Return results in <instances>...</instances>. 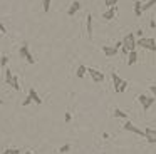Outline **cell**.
Listing matches in <instances>:
<instances>
[{
  "label": "cell",
  "instance_id": "obj_1",
  "mask_svg": "<svg viewBox=\"0 0 156 154\" xmlns=\"http://www.w3.org/2000/svg\"><path fill=\"white\" fill-rule=\"evenodd\" d=\"M121 44H122L121 50H122V54H124V55H128V52H131V50H136V39H134V33H126L124 39L121 40Z\"/></svg>",
  "mask_w": 156,
  "mask_h": 154
},
{
  "label": "cell",
  "instance_id": "obj_2",
  "mask_svg": "<svg viewBox=\"0 0 156 154\" xmlns=\"http://www.w3.org/2000/svg\"><path fill=\"white\" fill-rule=\"evenodd\" d=\"M136 45L143 47V49H146V50L154 52V50H156V40L154 39H149V37H141V39L136 42Z\"/></svg>",
  "mask_w": 156,
  "mask_h": 154
},
{
  "label": "cell",
  "instance_id": "obj_3",
  "mask_svg": "<svg viewBox=\"0 0 156 154\" xmlns=\"http://www.w3.org/2000/svg\"><path fill=\"white\" fill-rule=\"evenodd\" d=\"M138 100H139V104L143 106V110H144V112L156 102V99H154L153 96H144V94H139V96H138Z\"/></svg>",
  "mask_w": 156,
  "mask_h": 154
},
{
  "label": "cell",
  "instance_id": "obj_4",
  "mask_svg": "<svg viewBox=\"0 0 156 154\" xmlns=\"http://www.w3.org/2000/svg\"><path fill=\"white\" fill-rule=\"evenodd\" d=\"M19 55H20L22 59H25L29 64H35L34 55H32V54L29 52V45H27V44H24V45L20 47V50H19Z\"/></svg>",
  "mask_w": 156,
  "mask_h": 154
},
{
  "label": "cell",
  "instance_id": "obj_5",
  "mask_svg": "<svg viewBox=\"0 0 156 154\" xmlns=\"http://www.w3.org/2000/svg\"><path fill=\"white\" fill-rule=\"evenodd\" d=\"M124 131H128V132H133V134H138V136H141V137H144V131L143 129H139V127H136L133 122H129V121H126L124 122Z\"/></svg>",
  "mask_w": 156,
  "mask_h": 154
},
{
  "label": "cell",
  "instance_id": "obj_6",
  "mask_svg": "<svg viewBox=\"0 0 156 154\" xmlns=\"http://www.w3.org/2000/svg\"><path fill=\"white\" fill-rule=\"evenodd\" d=\"M86 74H89L91 79L94 80V82H98V84L104 80V74L99 72V70H96V69H92V67H87V72H86Z\"/></svg>",
  "mask_w": 156,
  "mask_h": 154
},
{
  "label": "cell",
  "instance_id": "obj_7",
  "mask_svg": "<svg viewBox=\"0 0 156 154\" xmlns=\"http://www.w3.org/2000/svg\"><path fill=\"white\" fill-rule=\"evenodd\" d=\"M144 137H146L148 142L156 144V129H153V127H146L144 129Z\"/></svg>",
  "mask_w": 156,
  "mask_h": 154
},
{
  "label": "cell",
  "instance_id": "obj_8",
  "mask_svg": "<svg viewBox=\"0 0 156 154\" xmlns=\"http://www.w3.org/2000/svg\"><path fill=\"white\" fill-rule=\"evenodd\" d=\"M116 7H109L108 10H106V12H102V19L104 20H112L114 19V15H116Z\"/></svg>",
  "mask_w": 156,
  "mask_h": 154
},
{
  "label": "cell",
  "instance_id": "obj_9",
  "mask_svg": "<svg viewBox=\"0 0 156 154\" xmlns=\"http://www.w3.org/2000/svg\"><path fill=\"white\" fill-rule=\"evenodd\" d=\"M101 49H102V52H104L106 57H114L119 50V49H116V47H109V45H104V47H101Z\"/></svg>",
  "mask_w": 156,
  "mask_h": 154
},
{
  "label": "cell",
  "instance_id": "obj_10",
  "mask_svg": "<svg viewBox=\"0 0 156 154\" xmlns=\"http://www.w3.org/2000/svg\"><path fill=\"white\" fill-rule=\"evenodd\" d=\"M79 9H81V2H79V0H74V2L71 3V7H69V10H67V15H69V17H72Z\"/></svg>",
  "mask_w": 156,
  "mask_h": 154
},
{
  "label": "cell",
  "instance_id": "obj_11",
  "mask_svg": "<svg viewBox=\"0 0 156 154\" xmlns=\"http://www.w3.org/2000/svg\"><path fill=\"white\" fill-rule=\"evenodd\" d=\"M29 97L32 99V102H35V104H42V99H41V96L37 94V90H35V89H30V90H29Z\"/></svg>",
  "mask_w": 156,
  "mask_h": 154
},
{
  "label": "cell",
  "instance_id": "obj_12",
  "mask_svg": "<svg viewBox=\"0 0 156 154\" xmlns=\"http://www.w3.org/2000/svg\"><path fill=\"white\" fill-rule=\"evenodd\" d=\"M136 60H138V52H136V50L128 52V65H134Z\"/></svg>",
  "mask_w": 156,
  "mask_h": 154
},
{
  "label": "cell",
  "instance_id": "obj_13",
  "mask_svg": "<svg viewBox=\"0 0 156 154\" xmlns=\"http://www.w3.org/2000/svg\"><path fill=\"white\" fill-rule=\"evenodd\" d=\"M86 20H87V39H92V15L91 13H87Z\"/></svg>",
  "mask_w": 156,
  "mask_h": 154
},
{
  "label": "cell",
  "instance_id": "obj_14",
  "mask_svg": "<svg viewBox=\"0 0 156 154\" xmlns=\"http://www.w3.org/2000/svg\"><path fill=\"white\" fill-rule=\"evenodd\" d=\"M111 77H112V84H114V90H118L119 86H121V82H122V79H121V77H119L116 72H112Z\"/></svg>",
  "mask_w": 156,
  "mask_h": 154
},
{
  "label": "cell",
  "instance_id": "obj_15",
  "mask_svg": "<svg viewBox=\"0 0 156 154\" xmlns=\"http://www.w3.org/2000/svg\"><path fill=\"white\" fill-rule=\"evenodd\" d=\"M86 72H87V67H86V65H79L77 70H76V75H77L79 79H82V77L86 75Z\"/></svg>",
  "mask_w": 156,
  "mask_h": 154
},
{
  "label": "cell",
  "instance_id": "obj_16",
  "mask_svg": "<svg viewBox=\"0 0 156 154\" xmlns=\"http://www.w3.org/2000/svg\"><path fill=\"white\" fill-rule=\"evenodd\" d=\"M112 114H114V117H122V119H126V121H128V114H126V112H122L121 109H118V107H116V109L112 110Z\"/></svg>",
  "mask_w": 156,
  "mask_h": 154
},
{
  "label": "cell",
  "instance_id": "obj_17",
  "mask_svg": "<svg viewBox=\"0 0 156 154\" xmlns=\"http://www.w3.org/2000/svg\"><path fill=\"white\" fill-rule=\"evenodd\" d=\"M10 86L14 87V90H20V84H19V77L14 74V77H12V82H10Z\"/></svg>",
  "mask_w": 156,
  "mask_h": 154
},
{
  "label": "cell",
  "instance_id": "obj_18",
  "mask_svg": "<svg viewBox=\"0 0 156 154\" xmlns=\"http://www.w3.org/2000/svg\"><path fill=\"white\" fill-rule=\"evenodd\" d=\"M141 12H143V10H141V2L136 0V2H134V15L136 17H141Z\"/></svg>",
  "mask_w": 156,
  "mask_h": 154
},
{
  "label": "cell",
  "instance_id": "obj_19",
  "mask_svg": "<svg viewBox=\"0 0 156 154\" xmlns=\"http://www.w3.org/2000/svg\"><path fill=\"white\" fill-rule=\"evenodd\" d=\"M154 5H156V0H148L144 5H141V10H149L151 7H154Z\"/></svg>",
  "mask_w": 156,
  "mask_h": 154
},
{
  "label": "cell",
  "instance_id": "obj_20",
  "mask_svg": "<svg viewBox=\"0 0 156 154\" xmlns=\"http://www.w3.org/2000/svg\"><path fill=\"white\" fill-rule=\"evenodd\" d=\"M51 2L52 0H44V2H42V9H44V12H49V10H51Z\"/></svg>",
  "mask_w": 156,
  "mask_h": 154
},
{
  "label": "cell",
  "instance_id": "obj_21",
  "mask_svg": "<svg viewBox=\"0 0 156 154\" xmlns=\"http://www.w3.org/2000/svg\"><path fill=\"white\" fill-rule=\"evenodd\" d=\"M2 154H20V149H4Z\"/></svg>",
  "mask_w": 156,
  "mask_h": 154
},
{
  "label": "cell",
  "instance_id": "obj_22",
  "mask_svg": "<svg viewBox=\"0 0 156 154\" xmlns=\"http://www.w3.org/2000/svg\"><path fill=\"white\" fill-rule=\"evenodd\" d=\"M118 2H119V0H104V5L109 9V7H116V3H118Z\"/></svg>",
  "mask_w": 156,
  "mask_h": 154
},
{
  "label": "cell",
  "instance_id": "obj_23",
  "mask_svg": "<svg viewBox=\"0 0 156 154\" xmlns=\"http://www.w3.org/2000/svg\"><path fill=\"white\" fill-rule=\"evenodd\" d=\"M71 151V144H64V146H61V154H66Z\"/></svg>",
  "mask_w": 156,
  "mask_h": 154
},
{
  "label": "cell",
  "instance_id": "obj_24",
  "mask_svg": "<svg viewBox=\"0 0 156 154\" xmlns=\"http://www.w3.org/2000/svg\"><path fill=\"white\" fill-rule=\"evenodd\" d=\"M7 62H9V57H7V55H2V59H0V65H2V67H7Z\"/></svg>",
  "mask_w": 156,
  "mask_h": 154
},
{
  "label": "cell",
  "instance_id": "obj_25",
  "mask_svg": "<svg viewBox=\"0 0 156 154\" xmlns=\"http://www.w3.org/2000/svg\"><path fill=\"white\" fill-rule=\"evenodd\" d=\"M64 121H66V124H69V122L72 121V114H71V112H66V114H64Z\"/></svg>",
  "mask_w": 156,
  "mask_h": 154
},
{
  "label": "cell",
  "instance_id": "obj_26",
  "mask_svg": "<svg viewBox=\"0 0 156 154\" xmlns=\"http://www.w3.org/2000/svg\"><path fill=\"white\" fill-rule=\"evenodd\" d=\"M32 102V99H30V97H25V99H24V102H22V106H29V104H30Z\"/></svg>",
  "mask_w": 156,
  "mask_h": 154
},
{
  "label": "cell",
  "instance_id": "obj_27",
  "mask_svg": "<svg viewBox=\"0 0 156 154\" xmlns=\"http://www.w3.org/2000/svg\"><path fill=\"white\" fill-rule=\"evenodd\" d=\"M149 90H151L153 97H154V99H156V84H154V86H151V87H149Z\"/></svg>",
  "mask_w": 156,
  "mask_h": 154
},
{
  "label": "cell",
  "instance_id": "obj_28",
  "mask_svg": "<svg viewBox=\"0 0 156 154\" xmlns=\"http://www.w3.org/2000/svg\"><path fill=\"white\" fill-rule=\"evenodd\" d=\"M0 32H2V33H7V29H5L4 23H0Z\"/></svg>",
  "mask_w": 156,
  "mask_h": 154
},
{
  "label": "cell",
  "instance_id": "obj_29",
  "mask_svg": "<svg viewBox=\"0 0 156 154\" xmlns=\"http://www.w3.org/2000/svg\"><path fill=\"white\" fill-rule=\"evenodd\" d=\"M25 154H34V152H32V151H27V152H25Z\"/></svg>",
  "mask_w": 156,
  "mask_h": 154
},
{
  "label": "cell",
  "instance_id": "obj_30",
  "mask_svg": "<svg viewBox=\"0 0 156 154\" xmlns=\"http://www.w3.org/2000/svg\"><path fill=\"white\" fill-rule=\"evenodd\" d=\"M0 59H2V54H0Z\"/></svg>",
  "mask_w": 156,
  "mask_h": 154
},
{
  "label": "cell",
  "instance_id": "obj_31",
  "mask_svg": "<svg viewBox=\"0 0 156 154\" xmlns=\"http://www.w3.org/2000/svg\"><path fill=\"white\" fill-rule=\"evenodd\" d=\"M0 106H2V100H0Z\"/></svg>",
  "mask_w": 156,
  "mask_h": 154
}]
</instances>
